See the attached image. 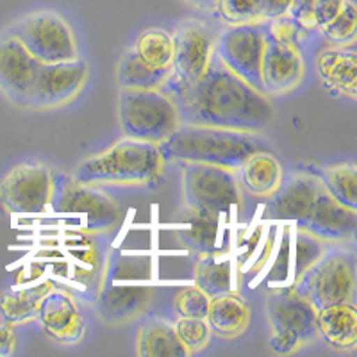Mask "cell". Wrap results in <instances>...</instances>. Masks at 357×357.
Returning a JSON list of instances; mask_svg holds the SVG:
<instances>
[{
	"label": "cell",
	"mask_w": 357,
	"mask_h": 357,
	"mask_svg": "<svg viewBox=\"0 0 357 357\" xmlns=\"http://www.w3.org/2000/svg\"><path fill=\"white\" fill-rule=\"evenodd\" d=\"M162 91L175 102L181 123L259 132L275 116L272 98L213 57L200 79L184 82L174 73Z\"/></svg>",
	"instance_id": "6da1fadb"
},
{
	"label": "cell",
	"mask_w": 357,
	"mask_h": 357,
	"mask_svg": "<svg viewBox=\"0 0 357 357\" xmlns=\"http://www.w3.org/2000/svg\"><path fill=\"white\" fill-rule=\"evenodd\" d=\"M154 298L151 257L139 252H116L102 264L95 309L102 321L126 325L145 314Z\"/></svg>",
	"instance_id": "7a4b0ae2"
},
{
	"label": "cell",
	"mask_w": 357,
	"mask_h": 357,
	"mask_svg": "<svg viewBox=\"0 0 357 357\" xmlns=\"http://www.w3.org/2000/svg\"><path fill=\"white\" fill-rule=\"evenodd\" d=\"M165 158L159 145L123 136L107 149L88 155L72 178L91 186H149L162 177Z\"/></svg>",
	"instance_id": "3957f363"
},
{
	"label": "cell",
	"mask_w": 357,
	"mask_h": 357,
	"mask_svg": "<svg viewBox=\"0 0 357 357\" xmlns=\"http://www.w3.org/2000/svg\"><path fill=\"white\" fill-rule=\"evenodd\" d=\"M159 151L165 161L206 162L236 172L248 155L266 146L257 132L181 123L159 143Z\"/></svg>",
	"instance_id": "277c9868"
},
{
	"label": "cell",
	"mask_w": 357,
	"mask_h": 357,
	"mask_svg": "<svg viewBox=\"0 0 357 357\" xmlns=\"http://www.w3.org/2000/svg\"><path fill=\"white\" fill-rule=\"evenodd\" d=\"M296 27L288 17L264 22L261 84L270 98L291 93L305 77V61L296 43Z\"/></svg>",
	"instance_id": "5b68a950"
},
{
	"label": "cell",
	"mask_w": 357,
	"mask_h": 357,
	"mask_svg": "<svg viewBox=\"0 0 357 357\" xmlns=\"http://www.w3.org/2000/svg\"><path fill=\"white\" fill-rule=\"evenodd\" d=\"M118 126L127 138L159 145L181 126V116L162 89H120Z\"/></svg>",
	"instance_id": "8992f818"
},
{
	"label": "cell",
	"mask_w": 357,
	"mask_h": 357,
	"mask_svg": "<svg viewBox=\"0 0 357 357\" xmlns=\"http://www.w3.org/2000/svg\"><path fill=\"white\" fill-rule=\"evenodd\" d=\"M356 257L341 245H331L324 256L293 286L320 309L341 302H356Z\"/></svg>",
	"instance_id": "52a82bcc"
},
{
	"label": "cell",
	"mask_w": 357,
	"mask_h": 357,
	"mask_svg": "<svg viewBox=\"0 0 357 357\" xmlns=\"http://www.w3.org/2000/svg\"><path fill=\"white\" fill-rule=\"evenodd\" d=\"M25 49L41 65L73 61L79 56V45L72 25L56 11L40 9L22 17L9 27Z\"/></svg>",
	"instance_id": "ba28073f"
},
{
	"label": "cell",
	"mask_w": 357,
	"mask_h": 357,
	"mask_svg": "<svg viewBox=\"0 0 357 357\" xmlns=\"http://www.w3.org/2000/svg\"><path fill=\"white\" fill-rule=\"evenodd\" d=\"M184 206L229 215L232 209H243V195L234 170L206 165L183 162Z\"/></svg>",
	"instance_id": "9c48e42d"
},
{
	"label": "cell",
	"mask_w": 357,
	"mask_h": 357,
	"mask_svg": "<svg viewBox=\"0 0 357 357\" xmlns=\"http://www.w3.org/2000/svg\"><path fill=\"white\" fill-rule=\"evenodd\" d=\"M57 184L45 162L24 161L0 181V204L11 215H40L52 206Z\"/></svg>",
	"instance_id": "30bf717a"
},
{
	"label": "cell",
	"mask_w": 357,
	"mask_h": 357,
	"mask_svg": "<svg viewBox=\"0 0 357 357\" xmlns=\"http://www.w3.org/2000/svg\"><path fill=\"white\" fill-rule=\"evenodd\" d=\"M88 79L89 65L82 57L41 65L31 86L25 109L54 111L68 106L84 89Z\"/></svg>",
	"instance_id": "8fae6325"
},
{
	"label": "cell",
	"mask_w": 357,
	"mask_h": 357,
	"mask_svg": "<svg viewBox=\"0 0 357 357\" xmlns=\"http://www.w3.org/2000/svg\"><path fill=\"white\" fill-rule=\"evenodd\" d=\"M264 49V24L227 25L216 36L215 56L225 68L263 93L261 57Z\"/></svg>",
	"instance_id": "7c38bea8"
},
{
	"label": "cell",
	"mask_w": 357,
	"mask_h": 357,
	"mask_svg": "<svg viewBox=\"0 0 357 357\" xmlns=\"http://www.w3.org/2000/svg\"><path fill=\"white\" fill-rule=\"evenodd\" d=\"M54 200H57L54 204L57 213L82 216L84 223L79 231L88 236L109 232L122 216L120 206L100 188L77 183L73 178L63 184L59 191L56 190Z\"/></svg>",
	"instance_id": "4fadbf2b"
},
{
	"label": "cell",
	"mask_w": 357,
	"mask_h": 357,
	"mask_svg": "<svg viewBox=\"0 0 357 357\" xmlns=\"http://www.w3.org/2000/svg\"><path fill=\"white\" fill-rule=\"evenodd\" d=\"M172 36H174L172 70L175 77L184 82H193L202 77L215 57L216 36L211 25L195 18H188L175 27Z\"/></svg>",
	"instance_id": "5bb4252c"
},
{
	"label": "cell",
	"mask_w": 357,
	"mask_h": 357,
	"mask_svg": "<svg viewBox=\"0 0 357 357\" xmlns=\"http://www.w3.org/2000/svg\"><path fill=\"white\" fill-rule=\"evenodd\" d=\"M266 317L272 333L291 334L304 347L318 340L317 307L307 296L289 286L273 289L268 295Z\"/></svg>",
	"instance_id": "9a60e30c"
},
{
	"label": "cell",
	"mask_w": 357,
	"mask_h": 357,
	"mask_svg": "<svg viewBox=\"0 0 357 357\" xmlns=\"http://www.w3.org/2000/svg\"><path fill=\"white\" fill-rule=\"evenodd\" d=\"M321 188L324 181L318 174L305 170L291 172L288 177L284 175L279 190L268 199L264 215L268 220H279L302 227L311 215Z\"/></svg>",
	"instance_id": "2e32d148"
},
{
	"label": "cell",
	"mask_w": 357,
	"mask_h": 357,
	"mask_svg": "<svg viewBox=\"0 0 357 357\" xmlns=\"http://www.w3.org/2000/svg\"><path fill=\"white\" fill-rule=\"evenodd\" d=\"M36 320L47 337L59 345H77L84 337L86 324L77 298L61 286H52L45 293Z\"/></svg>",
	"instance_id": "e0dca14e"
},
{
	"label": "cell",
	"mask_w": 357,
	"mask_h": 357,
	"mask_svg": "<svg viewBox=\"0 0 357 357\" xmlns=\"http://www.w3.org/2000/svg\"><path fill=\"white\" fill-rule=\"evenodd\" d=\"M40 66L41 63L9 29L0 34V93L15 106L27 107L31 86Z\"/></svg>",
	"instance_id": "ac0fdd59"
},
{
	"label": "cell",
	"mask_w": 357,
	"mask_h": 357,
	"mask_svg": "<svg viewBox=\"0 0 357 357\" xmlns=\"http://www.w3.org/2000/svg\"><path fill=\"white\" fill-rule=\"evenodd\" d=\"M301 229L312 232L329 243L343 245L352 241L357 231V209L343 206L331 195L327 188L320 190L311 215Z\"/></svg>",
	"instance_id": "d6986e66"
},
{
	"label": "cell",
	"mask_w": 357,
	"mask_h": 357,
	"mask_svg": "<svg viewBox=\"0 0 357 357\" xmlns=\"http://www.w3.org/2000/svg\"><path fill=\"white\" fill-rule=\"evenodd\" d=\"M181 227L175 229L178 241L195 252L197 256L207 254H223V231H225V216L220 213L207 211L200 207L184 206L181 213Z\"/></svg>",
	"instance_id": "ffe728a7"
},
{
	"label": "cell",
	"mask_w": 357,
	"mask_h": 357,
	"mask_svg": "<svg viewBox=\"0 0 357 357\" xmlns=\"http://www.w3.org/2000/svg\"><path fill=\"white\" fill-rule=\"evenodd\" d=\"M318 79L325 89L354 100L357 95L356 43L331 45L320 50L314 59Z\"/></svg>",
	"instance_id": "44dd1931"
},
{
	"label": "cell",
	"mask_w": 357,
	"mask_h": 357,
	"mask_svg": "<svg viewBox=\"0 0 357 357\" xmlns=\"http://www.w3.org/2000/svg\"><path fill=\"white\" fill-rule=\"evenodd\" d=\"M317 333L329 349L352 352L357 347V305L341 302L317 309Z\"/></svg>",
	"instance_id": "7402d4cb"
},
{
	"label": "cell",
	"mask_w": 357,
	"mask_h": 357,
	"mask_svg": "<svg viewBox=\"0 0 357 357\" xmlns=\"http://www.w3.org/2000/svg\"><path fill=\"white\" fill-rule=\"evenodd\" d=\"M241 190L254 199L268 200L279 190L284 178V170L279 159L268 151H257L248 155L236 170Z\"/></svg>",
	"instance_id": "603a6c76"
},
{
	"label": "cell",
	"mask_w": 357,
	"mask_h": 357,
	"mask_svg": "<svg viewBox=\"0 0 357 357\" xmlns=\"http://www.w3.org/2000/svg\"><path fill=\"white\" fill-rule=\"evenodd\" d=\"M206 320L215 336L223 340L243 336L250 324V307L247 298L236 289L213 296Z\"/></svg>",
	"instance_id": "cb8c5ba5"
},
{
	"label": "cell",
	"mask_w": 357,
	"mask_h": 357,
	"mask_svg": "<svg viewBox=\"0 0 357 357\" xmlns=\"http://www.w3.org/2000/svg\"><path fill=\"white\" fill-rule=\"evenodd\" d=\"M136 356L139 357H190L167 320H146L136 331Z\"/></svg>",
	"instance_id": "d4e9b609"
},
{
	"label": "cell",
	"mask_w": 357,
	"mask_h": 357,
	"mask_svg": "<svg viewBox=\"0 0 357 357\" xmlns=\"http://www.w3.org/2000/svg\"><path fill=\"white\" fill-rule=\"evenodd\" d=\"M172 73V68L149 65L134 49H129L118 59L116 84L120 89H161Z\"/></svg>",
	"instance_id": "484cf974"
},
{
	"label": "cell",
	"mask_w": 357,
	"mask_h": 357,
	"mask_svg": "<svg viewBox=\"0 0 357 357\" xmlns=\"http://www.w3.org/2000/svg\"><path fill=\"white\" fill-rule=\"evenodd\" d=\"M52 286L56 284L43 279L31 288L6 291L0 296V314H2L4 321L11 325H22L31 320H36L41 298Z\"/></svg>",
	"instance_id": "4316f807"
},
{
	"label": "cell",
	"mask_w": 357,
	"mask_h": 357,
	"mask_svg": "<svg viewBox=\"0 0 357 357\" xmlns=\"http://www.w3.org/2000/svg\"><path fill=\"white\" fill-rule=\"evenodd\" d=\"M222 254L199 256L193 268V282L209 298L231 291L234 284V266L231 259H218Z\"/></svg>",
	"instance_id": "83f0119b"
},
{
	"label": "cell",
	"mask_w": 357,
	"mask_h": 357,
	"mask_svg": "<svg viewBox=\"0 0 357 357\" xmlns=\"http://www.w3.org/2000/svg\"><path fill=\"white\" fill-rule=\"evenodd\" d=\"M134 52L149 65L158 68H172L174 59V36L162 27H149L134 41Z\"/></svg>",
	"instance_id": "f1b7e54d"
},
{
	"label": "cell",
	"mask_w": 357,
	"mask_h": 357,
	"mask_svg": "<svg viewBox=\"0 0 357 357\" xmlns=\"http://www.w3.org/2000/svg\"><path fill=\"white\" fill-rule=\"evenodd\" d=\"M320 177L337 202L357 209V167L354 162H340L324 168Z\"/></svg>",
	"instance_id": "f546056e"
},
{
	"label": "cell",
	"mask_w": 357,
	"mask_h": 357,
	"mask_svg": "<svg viewBox=\"0 0 357 357\" xmlns=\"http://www.w3.org/2000/svg\"><path fill=\"white\" fill-rule=\"evenodd\" d=\"M174 329L188 356L202 352L211 343L213 333L206 318H177Z\"/></svg>",
	"instance_id": "4dcf8cb0"
},
{
	"label": "cell",
	"mask_w": 357,
	"mask_h": 357,
	"mask_svg": "<svg viewBox=\"0 0 357 357\" xmlns=\"http://www.w3.org/2000/svg\"><path fill=\"white\" fill-rule=\"evenodd\" d=\"M331 45H350L356 43L357 36V8L354 0H345L340 13L333 18L331 24L320 31Z\"/></svg>",
	"instance_id": "1f68e13d"
},
{
	"label": "cell",
	"mask_w": 357,
	"mask_h": 357,
	"mask_svg": "<svg viewBox=\"0 0 357 357\" xmlns=\"http://www.w3.org/2000/svg\"><path fill=\"white\" fill-rule=\"evenodd\" d=\"M215 11L225 25L263 24L257 0H216Z\"/></svg>",
	"instance_id": "d6a6232c"
},
{
	"label": "cell",
	"mask_w": 357,
	"mask_h": 357,
	"mask_svg": "<svg viewBox=\"0 0 357 357\" xmlns=\"http://www.w3.org/2000/svg\"><path fill=\"white\" fill-rule=\"evenodd\" d=\"M211 298L197 286L177 289L174 295V311L177 318H206Z\"/></svg>",
	"instance_id": "836d02e7"
},
{
	"label": "cell",
	"mask_w": 357,
	"mask_h": 357,
	"mask_svg": "<svg viewBox=\"0 0 357 357\" xmlns=\"http://www.w3.org/2000/svg\"><path fill=\"white\" fill-rule=\"evenodd\" d=\"M312 8H314V0H289L286 17L296 27L302 29V31H311V29H314V24H312Z\"/></svg>",
	"instance_id": "e575fe53"
},
{
	"label": "cell",
	"mask_w": 357,
	"mask_h": 357,
	"mask_svg": "<svg viewBox=\"0 0 357 357\" xmlns=\"http://www.w3.org/2000/svg\"><path fill=\"white\" fill-rule=\"evenodd\" d=\"M345 0H314L312 8V24L317 31H321L327 24L333 22V18L340 13L341 6Z\"/></svg>",
	"instance_id": "d590c367"
},
{
	"label": "cell",
	"mask_w": 357,
	"mask_h": 357,
	"mask_svg": "<svg viewBox=\"0 0 357 357\" xmlns=\"http://www.w3.org/2000/svg\"><path fill=\"white\" fill-rule=\"evenodd\" d=\"M268 343H270V349L279 356H291V354H296L301 349H304L298 337L286 333H272Z\"/></svg>",
	"instance_id": "8d00e7d4"
},
{
	"label": "cell",
	"mask_w": 357,
	"mask_h": 357,
	"mask_svg": "<svg viewBox=\"0 0 357 357\" xmlns=\"http://www.w3.org/2000/svg\"><path fill=\"white\" fill-rule=\"evenodd\" d=\"M257 6H259V17L264 24V22L286 17L289 0H257Z\"/></svg>",
	"instance_id": "74e56055"
},
{
	"label": "cell",
	"mask_w": 357,
	"mask_h": 357,
	"mask_svg": "<svg viewBox=\"0 0 357 357\" xmlns=\"http://www.w3.org/2000/svg\"><path fill=\"white\" fill-rule=\"evenodd\" d=\"M17 349V334H15V325L0 324V357L11 356Z\"/></svg>",
	"instance_id": "f35d334b"
},
{
	"label": "cell",
	"mask_w": 357,
	"mask_h": 357,
	"mask_svg": "<svg viewBox=\"0 0 357 357\" xmlns=\"http://www.w3.org/2000/svg\"><path fill=\"white\" fill-rule=\"evenodd\" d=\"M184 2L197 9H215L216 4V0H184Z\"/></svg>",
	"instance_id": "ab89813d"
}]
</instances>
